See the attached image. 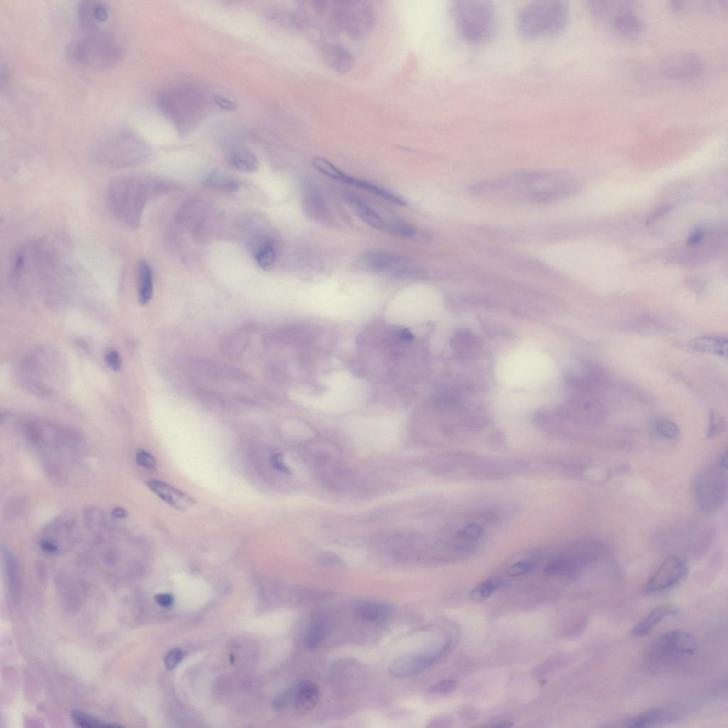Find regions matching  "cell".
Returning a JSON list of instances; mask_svg holds the SVG:
<instances>
[{
  "instance_id": "41",
  "label": "cell",
  "mask_w": 728,
  "mask_h": 728,
  "mask_svg": "<svg viewBox=\"0 0 728 728\" xmlns=\"http://www.w3.org/2000/svg\"><path fill=\"white\" fill-rule=\"evenodd\" d=\"M136 463L146 469L154 470L157 469V461L155 458L145 450H140L136 455Z\"/></svg>"
},
{
  "instance_id": "39",
  "label": "cell",
  "mask_w": 728,
  "mask_h": 728,
  "mask_svg": "<svg viewBox=\"0 0 728 728\" xmlns=\"http://www.w3.org/2000/svg\"><path fill=\"white\" fill-rule=\"evenodd\" d=\"M483 534V530L481 527L478 524H471L459 531L457 536L461 539L471 541L478 539L482 536Z\"/></svg>"
},
{
  "instance_id": "25",
  "label": "cell",
  "mask_w": 728,
  "mask_h": 728,
  "mask_svg": "<svg viewBox=\"0 0 728 728\" xmlns=\"http://www.w3.org/2000/svg\"><path fill=\"white\" fill-rule=\"evenodd\" d=\"M727 1H673L670 3L671 10L677 14L696 13H716L726 11Z\"/></svg>"
},
{
  "instance_id": "14",
  "label": "cell",
  "mask_w": 728,
  "mask_h": 728,
  "mask_svg": "<svg viewBox=\"0 0 728 728\" xmlns=\"http://www.w3.org/2000/svg\"><path fill=\"white\" fill-rule=\"evenodd\" d=\"M80 30L106 29L110 12L108 6L97 0H85L77 6Z\"/></svg>"
},
{
  "instance_id": "36",
  "label": "cell",
  "mask_w": 728,
  "mask_h": 728,
  "mask_svg": "<svg viewBox=\"0 0 728 728\" xmlns=\"http://www.w3.org/2000/svg\"><path fill=\"white\" fill-rule=\"evenodd\" d=\"M72 718L75 723L81 727L88 728H102V727H120V725H110L105 722H101L98 720L93 718L91 716L84 714L81 712L73 711L71 714Z\"/></svg>"
},
{
  "instance_id": "11",
  "label": "cell",
  "mask_w": 728,
  "mask_h": 728,
  "mask_svg": "<svg viewBox=\"0 0 728 728\" xmlns=\"http://www.w3.org/2000/svg\"><path fill=\"white\" fill-rule=\"evenodd\" d=\"M660 67L668 78L688 80L697 78L702 73L704 63L693 53L678 52L664 57Z\"/></svg>"
},
{
  "instance_id": "18",
  "label": "cell",
  "mask_w": 728,
  "mask_h": 728,
  "mask_svg": "<svg viewBox=\"0 0 728 728\" xmlns=\"http://www.w3.org/2000/svg\"><path fill=\"white\" fill-rule=\"evenodd\" d=\"M146 485L158 497L178 511H185L193 507L196 503L195 500L186 493L163 481L149 480H147Z\"/></svg>"
},
{
  "instance_id": "46",
  "label": "cell",
  "mask_w": 728,
  "mask_h": 728,
  "mask_svg": "<svg viewBox=\"0 0 728 728\" xmlns=\"http://www.w3.org/2000/svg\"><path fill=\"white\" fill-rule=\"evenodd\" d=\"M271 462L275 469L280 471V473L285 475H291V471L285 464L283 455L281 454H276L271 457Z\"/></svg>"
},
{
  "instance_id": "9",
  "label": "cell",
  "mask_w": 728,
  "mask_h": 728,
  "mask_svg": "<svg viewBox=\"0 0 728 728\" xmlns=\"http://www.w3.org/2000/svg\"><path fill=\"white\" fill-rule=\"evenodd\" d=\"M697 642L690 632L674 630L658 636L650 648L651 657L658 661H676L693 656Z\"/></svg>"
},
{
  "instance_id": "45",
  "label": "cell",
  "mask_w": 728,
  "mask_h": 728,
  "mask_svg": "<svg viewBox=\"0 0 728 728\" xmlns=\"http://www.w3.org/2000/svg\"><path fill=\"white\" fill-rule=\"evenodd\" d=\"M105 360L109 368L114 371H119L122 369V361L120 355L115 350H111L106 353Z\"/></svg>"
},
{
  "instance_id": "48",
  "label": "cell",
  "mask_w": 728,
  "mask_h": 728,
  "mask_svg": "<svg viewBox=\"0 0 728 728\" xmlns=\"http://www.w3.org/2000/svg\"><path fill=\"white\" fill-rule=\"evenodd\" d=\"M156 603L163 608H169L174 604V598L169 594H158L155 596Z\"/></svg>"
},
{
  "instance_id": "19",
  "label": "cell",
  "mask_w": 728,
  "mask_h": 728,
  "mask_svg": "<svg viewBox=\"0 0 728 728\" xmlns=\"http://www.w3.org/2000/svg\"><path fill=\"white\" fill-rule=\"evenodd\" d=\"M322 57L329 68L339 73L349 72L354 66L355 59L345 48L335 44L327 45L322 51Z\"/></svg>"
},
{
  "instance_id": "31",
  "label": "cell",
  "mask_w": 728,
  "mask_h": 728,
  "mask_svg": "<svg viewBox=\"0 0 728 728\" xmlns=\"http://www.w3.org/2000/svg\"><path fill=\"white\" fill-rule=\"evenodd\" d=\"M255 260L261 269L264 271H271L276 260V253L273 245L270 243H260L255 250Z\"/></svg>"
},
{
  "instance_id": "38",
  "label": "cell",
  "mask_w": 728,
  "mask_h": 728,
  "mask_svg": "<svg viewBox=\"0 0 728 728\" xmlns=\"http://www.w3.org/2000/svg\"><path fill=\"white\" fill-rule=\"evenodd\" d=\"M725 427L722 417L715 411H710L708 437L712 438L720 434L724 431Z\"/></svg>"
},
{
  "instance_id": "34",
  "label": "cell",
  "mask_w": 728,
  "mask_h": 728,
  "mask_svg": "<svg viewBox=\"0 0 728 728\" xmlns=\"http://www.w3.org/2000/svg\"><path fill=\"white\" fill-rule=\"evenodd\" d=\"M383 220L384 229H387L390 234L397 237L411 238L416 233L415 229L411 224L398 217L393 216L387 218V220Z\"/></svg>"
},
{
  "instance_id": "28",
  "label": "cell",
  "mask_w": 728,
  "mask_h": 728,
  "mask_svg": "<svg viewBox=\"0 0 728 728\" xmlns=\"http://www.w3.org/2000/svg\"><path fill=\"white\" fill-rule=\"evenodd\" d=\"M204 186L212 190L228 193L236 192L239 188L237 180L221 170L213 171L205 180Z\"/></svg>"
},
{
  "instance_id": "2",
  "label": "cell",
  "mask_w": 728,
  "mask_h": 728,
  "mask_svg": "<svg viewBox=\"0 0 728 728\" xmlns=\"http://www.w3.org/2000/svg\"><path fill=\"white\" fill-rule=\"evenodd\" d=\"M162 184L145 176H130L114 180L107 190V204L113 217L122 225L137 229L150 199Z\"/></svg>"
},
{
  "instance_id": "37",
  "label": "cell",
  "mask_w": 728,
  "mask_h": 728,
  "mask_svg": "<svg viewBox=\"0 0 728 728\" xmlns=\"http://www.w3.org/2000/svg\"><path fill=\"white\" fill-rule=\"evenodd\" d=\"M504 586V582L501 580H492L480 585L473 592L475 599H485L490 597L496 591L501 590Z\"/></svg>"
},
{
  "instance_id": "29",
  "label": "cell",
  "mask_w": 728,
  "mask_h": 728,
  "mask_svg": "<svg viewBox=\"0 0 728 728\" xmlns=\"http://www.w3.org/2000/svg\"><path fill=\"white\" fill-rule=\"evenodd\" d=\"M671 716L669 711L656 708L642 713L631 719L625 725L627 727H647L658 724Z\"/></svg>"
},
{
  "instance_id": "21",
  "label": "cell",
  "mask_w": 728,
  "mask_h": 728,
  "mask_svg": "<svg viewBox=\"0 0 728 728\" xmlns=\"http://www.w3.org/2000/svg\"><path fill=\"white\" fill-rule=\"evenodd\" d=\"M690 347L693 350L710 354L727 359L728 354L727 339L722 336H702L692 339Z\"/></svg>"
},
{
  "instance_id": "16",
  "label": "cell",
  "mask_w": 728,
  "mask_h": 728,
  "mask_svg": "<svg viewBox=\"0 0 728 728\" xmlns=\"http://www.w3.org/2000/svg\"><path fill=\"white\" fill-rule=\"evenodd\" d=\"M304 207L311 220L324 225L332 224L333 218L327 203L319 187L313 183L305 185Z\"/></svg>"
},
{
  "instance_id": "6",
  "label": "cell",
  "mask_w": 728,
  "mask_h": 728,
  "mask_svg": "<svg viewBox=\"0 0 728 728\" xmlns=\"http://www.w3.org/2000/svg\"><path fill=\"white\" fill-rule=\"evenodd\" d=\"M160 110L177 127L178 131H192L202 119L207 105L206 98L201 90L184 87L162 92L158 97Z\"/></svg>"
},
{
  "instance_id": "10",
  "label": "cell",
  "mask_w": 728,
  "mask_h": 728,
  "mask_svg": "<svg viewBox=\"0 0 728 728\" xmlns=\"http://www.w3.org/2000/svg\"><path fill=\"white\" fill-rule=\"evenodd\" d=\"M332 18L338 27L354 37L366 34L373 24L371 8L353 1L336 2Z\"/></svg>"
},
{
  "instance_id": "50",
  "label": "cell",
  "mask_w": 728,
  "mask_h": 728,
  "mask_svg": "<svg viewBox=\"0 0 728 728\" xmlns=\"http://www.w3.org/2000/svg\"><path fill=\"white\" fill-rule=\"evenodd\" d=\"M703 236L704 233L701 230L696 231L693 233V234L690 236V239L688 240V245H695L698 244L702 240Z\"/></svg>"
},
{
  "instance_id": "17",
  "label": "cell",
  "mask_w": 728,
  "mask_h": 728,
  "mask_svg": "<svg viewBox=\"0 0 728 728\" xmlns=\"http://www.w3.org/2000/svg\"><path fill=\"white\" fill-rule=\"evenodd\" d=\"M404 259L399 255L383 249H371L365 252L359 260V264L365 270L374 273L398 271Z\"/></svg>"
},
{
  "instance_id": "20",
  "label": "cell",
  "mask_w": 728,
  "mask_h": 728,
  "mask_svg": "<svg viewBox=\"0 0 728 728\" xmlns=\"http://www.w3.org/2000/svg\"><path fill=\"white\" fill-rule=\"evenodd\" d=\"M679 613V609L673 606L663 605L659 606L634 626L631 630V634L635 636H645L652 632L664 619L677 616Z\"/></svg>"
},
{
  "instance_id": "30",
  "label": "cell",
  "mask_w": 728,
  "mask_h": 728,
  "mask_svg": "<svg viewBox=\"0 0 728 728\" xmlns=\"http://www.w3.org/2000/svg\"><path fill=\"white\" fill-rule=\"evenodd\" d=\"M231 165L240 172L251 173L259 167V162L255 155L247 150H237L230 156Z\"/></svg>"
},
{
  "instance_id": "40",
  "label": "cell",
  "mask_w": 728,
  "mask_h": 728,
  "mask_svg": "<svg viewBox=\"0 0 728 728\" xmlns=\"http://www.w3.org/2000/svg\"><path fill=\"white\" fill-rule=\"evenodd\" d=\"M320 565L328 569H342L345 566L343 562L331 552H324L318 557Z\"/></svg>"
},
{
  "instance_id": "7",
  "label": "cell",
  "mask_w": 728,
  "mask_h": 728,
  "mask_svg": "<svg viewBox=\"0 0 728 728\" xmlns=\"http://www.w3.org/2000/svg\"><path fill=\"white\" fill-rule=\"evenodd\" d=\"M453 19L461 36L471 44H482L495 27L493 4L486 0H460L452 3Z\"/></svg>"
},
{
  "instance_id": "23",
  "label": "cell",
  "mask_w": 728,
  "mask_h": 728,
  "mask_svg": "<svg viewBox=\"0 0 728 728\" xmlns=\"http://www.w3.org/2000/svg\"><path fill=\"white\" fill-rule=\"evenodd\" d=\"M320 697V690L316 684L306 682L299 685L294 697L296 710L301 713H307L317 705Z\"/></svg>"
},
{
  "instance_id": "43",
  "label": "cell",
  "mask_w": 728,
  "mask_h": 728,
  "mask_svg": "<svg viewBox=\"0 0 728 728\" xmlns=\"http://www.w3.org/2000/svg\"><path fill=\"white\" fill-rule=\"evenodd\" d=\"M183 652L180 649L169 651L165 657L164 663L169 670H173L182 661Z\"/></svg>"
},
{
  "instance_id": "42",
  "label": "cell",
  "mask_w": 728,
  "mask_h": 728,
  "mask_svg": "<svg viewBox=\"0 0 728 728\" xmlns=\"http://www.w3.org/2000/svg\"><path fill=\"white\" fill-rule=\"evenodd\" d=\"M534 569V565L530 562H519L511 566L508 569V573L511 577H518L529 573Z\"/></svg>"
},
{
  "instance_id": "3",
  "label": "cell",
  "mask_w": 728,
  "mask_h": 728,
  "mask_svg": "<svg viewBox=\"0 0 728 728\" xmlns=\"http://www.w3.org/2000/svg\"><path fill=\"white\" fill-rule=\"evenodd\" d=\"M150 148L144 139L129 128L117 127L99 137L90 155L99 166L110 169L138 166L150 158Z\"/></svg>"
},
{
  "instance_id": "33",
  "label": "cell",
  "mask_w": 728,
  "mask_h": 728,
  "mask_svg": "<svg viewBox=\"0 0 728 728\" xmlns=\"http://www.w3.org/2000/svg\"><path fill=\"white\" fill-rule=\"evenodd\" d=\"M313 165L317 172L329 178L346 183L349 176L337 168L331 162L322 157H315L313 159Z\"/></svg>"
},
{
  "instance_id": "47",
  "label": "cell",
  "mask_w": 728,
  "mask_h": 728,
  "mask_svg": "<svg viewBox=\"0 0 728 728\" xmlns=\"http://www.w3.org/2000/svg\"><path fill=\"white\" fill-rule=\"evenodd\" d=\"M213 100L216 105L224 110L233 111L237 108V104L235 102L222 96L217 95L214 97Z\"/></svg>"
},
{
  "instance_id": "32",
  "label": "cell",
  "mask_w": 728,
  "mask_h": 728,
  "mask_svg": "<svg viewBox=\"0 0 728 728\" xmlns=\"http://www.w3.org/2000/svg\"><path fill=\"white\" fill-rule=\"evenodd\" d=\"M327 633V627L325 621L321 618H316L311 624L306 638V643L311 650H315L324 641Z\"/></svg>"
},
{
  "instance_id": "5",
  "label": "cell",
  "mask_w": 728,
  "mask_h": 728,
  "mask_svg": "<svg viewBox=\"0 0 728 728\" xmlns=\"http://www.w3.org/2000/svg\"><path fill=\"white\" fill-rule=\"evenodd\" d=\"M569 19V9L559 0H540L527 4L518 17V28L527 38L536 39L561 33Z\"/></svg>"
},
{
  "instance_id": "51",
  "label": "cell",
  "mask_w": 728,
  "mask_h": 728,
  "mask_svg": "<svg viewBox=\"0 0 728 728\" xmlns=\"http://www.w3.org/2000/svg\"><path fill=\"white\" fill-rule=\"evenodd\" d=\"M112 516L116 519H124L127 516V511L121 507H117L112 511Z\"/></svg>"
},
{
  "instance_id": "26",
  "label": "cell",
  "mask_w": 728,
  "mask_h": 728,
  "mask_svg": "<svg viewBox=\"0 0 728 728\" xmlns=\"http://www.w3.org/2000/svg\"><path fill=\"white\" fill-rule=\"evenodd\" d=\"M137 273L139 303L144 306L150 302L153 296V271L150 264L142 259L138 264Z\"/></svg>"
},
{
  "instance_id": "52",
  "label": "cell",
  "mask_w": 728,
  "mask_h": 728,
  "mask_svg": "<svg viewBox=\"0 0 728 728\" xmlns=\"http://www.w3.org/2000/svg\"><path fill=\"white\" fill-rule=\"evenodd\" d=\"M487 726L495 727H511L513 726V724L510 721H500L494 724L488 725Z\"/></svg>"
},
{
  "instance_id": "12",
  "label": "cell",
  "mask_w": 728,
  "mask_h": 728,
  "mask_svg": "<svg viewBox=\"0 0 728 728\" xmlns=\"http://www.w3.org/2000/svg\"><path fill=\"white\" fill-rule=\"evenodd\" d=\"M688 573V566L679 557L671 556L658 568L648 581L645 591L648 594L669 590L679 583Z\"/></svg>"
},
{
  "instance_id": "15",
  "label": "cell",
  "mask_w": 728,
  "mask_h": 728,
  "mask_svg": "<svg viewBox=\"0 0 728 728\" xmlns=\"http://www.w3.org/2000/svg\"><path fill=\"white\" fill-rule=\"evenodd\" d=\"M431 655H407L394 660L390 666V673L395 677L406 678L417 675L431 666L448 650Z\"/></svg>"
},
{
  "instance_id": "35",
  "label": "cell",
  "mask_w": 728,
  "mask_h": 728,
  "mask_svg": "<svg viewBox=\"0 0 728 728\" xmlns=\"http://www.w3.org/2000/svg\"><path fill=\"white\" fill-rule=\"evenodd\" d=\"M655 434L659 438L666 441H674L680 435L678 425L669 419H660L654 424Z\"/></svg>"
},
{
  "instance_id": "27",
  "label": "cell",
  "mask_w": 728,
  "mask_h": 728,
  "mask_svg": "<svg viewBox=\"0 0 728 728\" xmlns=\"http://www.w3.org/2000/svg\"><path fill=\"white\" fill-rule=\"evenodd\" d=\"M346 185L355 187L356 188L362 190L366 192L376 195L385 201H387L397 206L406 207L408 206V202L400 197L399 196L392 193V192L385 190L383 187H378L372 183L356 179L349 176Z\"/></svg>"
},
{
  "instance_id": "8",
  "label": "cell",
  "mask_w": 728,
  "mask_h": 728,
  "mask_svg": "<svg viewBox=\"0 0 728 728\" xmlns=\"http://www.w3.org/2000/svg\"><path fill=\"white\" fill-rule=\"evenodd\" d=\"M694 492L699 507L705 513H715L723 506L727 494L726 452L717 464L702 471L695 480Z\"/></svg>"
},
{
  "instance_id": "1",
  "label": "cell",
  "mask_w": 728,
  "mask_h": 728,
  "mask_svg": "<svg viewBox=\"0 0 728 728\" xmlns=\"http://www.w3.org/2000/svg\"><path fill=\"white\" fill-rule=\"evenodd\" d=\"M573 186L565 178L531 171L476 184L470 188V192L482 195L504 194L534 202L548 203L570 194Z\"/></svg>"
},
{
  "instance_id": "49",
  "label": "cell",
  "mask_w": 728,
  "mask_h": 728,
  "mask_svg": "<svg viewBox=\"0 0 728 728\" xmlns=\"http://www.w3.org/2000/svg\"><path fill=\"white\" fill-rule=\"evenodd\" d=\"M41 547L43 550L49 553H55L58 551L57 545L49 540L42 541L41 542Z\"/></svg>"
},
{
  "instance_id": "44",
  "label": "cell",
  "mask_w": 728,
  "mask_h": 728,
  "mask_svg": "<svg viewBox=\"0 0 728 728\" xmlns=\"http://www.w3.org/2000/svg\"><path fill=\"white\" fill-rule=\"evenodd\" d=\"M457 687V682L454 680H444L434 685L430 688L431 693L446 694L452 692Z\"/></svg>"
},
{
  "instance_id": "4",
  "label": "cell",
  "mask_w": 728,
  "mask_h": 728,
  "mask_svg": "<svg viewBox=\"0 0 728 728\" xmlns=\"http://www.w3.org/2000/svg\"><path fill=\"white\" fill-rule=\"evenodd\" d=\"M122 53L120 41L108 29L80 30L66 48V56L70 62L93 69L111 67Z\"/></svg>"
},
{
  "instance_id": "13",
  "label": "cell",
  "mask_w": 728,
  "mask_h": 728,
  "mask_svg": "<svg viewBox=\"0 0 728 728\" xmlns=\"http://www.w3.org/2000/svg\"><path fill=\"white\" fill-rule=\"evenodd\" d=\"M606 22L616 33L627 38L641 35L645 27L643 20L636 14L629 2H619Z\"/></svg>"
},
{
  "instance_id": "22",
  "label": "cell",
  "mask_w": 728,
  "mask_h": 728,
  "mask_svg": "<svg viewBox=\"0 0 728 728\" xmlns=\"http://www.w3.org/2000/svg\"><path fill=\"white\" fill-rule=\"evenodd\" d=\"M357 616L366 622L383 623L391 619L393 609L387 604L378 601H365L356 610Z\"/></svg>"
},
{
  "instance_id": "24",
  "label": "cell",
  "mask_w": 728,
  "mask_h": 728,
  "mask_svg": "<svg viewBox=\"0 0 728 728\" xmlns=\"http://www.w3.org/2000/svg\"><path fill=\"white\" fill-rule=\"evenodd\" d=\"M345 198L363 222L375 229H384L383 219L364 200L351 194H345Z\"/></svg>"
}]
</instances>
